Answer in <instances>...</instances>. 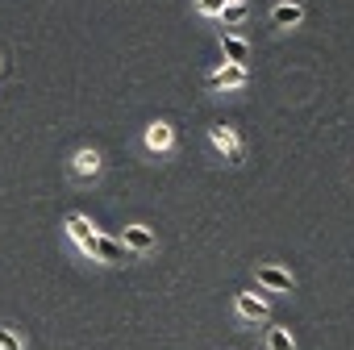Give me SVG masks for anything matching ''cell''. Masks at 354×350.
Wrapping results in <instances>:
<instances>
[{"label":"cell","instance_id":"obj_1","mask_svg":"<svg viewBox=\"0 0 354 350\" xmlns=\"http://www.w3.org/2000/svg\"><path fill=\"white\" fill-rule=\"evenodd\" d=\"M209 138H213V146H217L230 163H242V138H238L230 125H213V129H209Z\"/></svg>","mask_w":354,"mask_h":350},{"label":"cell","instance_id":"obj_2","mask_svg":"<svg viewBox=\"0 0 354 350\" xmlns=\"http://www.w3.org/2000/svg\"><path fill=\"white\" fill-rule=\"evenodd\" d=\"M96 171H100V154L96 150H80L75 158H71V175L84 184V180H96Z\"/></svg>","mask_w":354,"mask_h":350},{"label":"cell","instance_id":"obj_3","mask_svg":"<svg viewBox=\"0 0 354 350\" xmlns=\"http://www.w3.org/2000/svg\"><path fill=\"white\" fill-rule=\"evenodd\" d=\"M67 230H71V238H75V242H80V246H84V250L92 255V246H96V230L88 225V217L71 213V217H67Z\"/></svg>","mask_w":354,"mask_h":350},{"label":"cell","instance_id":"obj_4","mask_svg":"<svg viewBox=\"0 0 354 350\" xmlns=\"http://www.w3.org/2000/svg\"><path fill=\"white\" fill-rule=\"evenodd\" d=\"M209 88H238V84H246V67H221V71H213L209 80H205Z\"/></svg>","mask_w":354,"mask_h":350},{"label":"cell","instance_id":"obj_5","mask_svg":"<svg viewBox=\"0 0 354 350\" xmlns=\"http://www.w3.org/2000/svg\"><path fill=\"white\" fill-rule=\"evenodd\" d=\"M92 259H100V263H125V246H121V242H113V238H100V234H96Z\"/></svg>","mask_w":354,"mask_h":350},{"label":"cell","instance_id":"obj_6","mask_svg":"<svg viewBox=\"0 0 354 350\" xmlns=\"http://www.w3.org/2000/svg\"><path fill=\"white\" fill-rule=\"evenodd\" d=\"M259 284L263 288H275V292H292V275L279 271V267H259Z\"/></svg>","mask_w":354,"mask_h":350},{"label":"cell","instance_id":"obj_7","mask_svg":"<svg viewBox=\"0 0 354 350\" xmlns=\"http://www.w3.org/2000/svg\"><path fill=\"white\" fill-rule=\"evenodd\" d=\"M221 50H225V59H230L234 67H242V63L250 59V46H246L242 38H234V34H225V38H221Z\"/></svg>","mask_w":354,"mask_h":350},{"label":"cell","instance_id":"obj_8","mask_svg":"<svg viewBox=\"0 0 354 350\" xmlns=\"http://www.w3.org/2000/svg\"><path fill=\"white\" fill-rule=\"evenodd\" d=\"M171 138H175V133H171V125H167V121H154V125L146 129V146H150V150H167V146H171Z\"/></svg>","mask_w":354,"mask_h":350},{"label":"cell","instance_id":"obj_9","mask_svg":"<svg viewBox=\"0 0 354 350\" xmlns=\"http://www.w3.org/2000/svg\"><path fill=\"white\" fill-rule=\"evenodd\" d=\"M300 17H304L300 5H275V9H271V26H279V30H283V26H296Z\"/></svg>","mask_w":354,"mask_h":350},{"label":"cell","instance_id":"obj_10","mask_svg":"<svg viewBox=\"0 0 354 350\" xmlns=\"http://www.w3.org/2000/svg\"><path fill=\"white\" fill-rule=\"evenodd\" d=\"M125 246H129V250H150V246H154V234H150L146 225H129V230H125Z\"/></svg>","mask_w":354,"mask_h":350},{"label":"cell","instance_id":"obj_11","mask_svg":"<svg viewBox=\"0 0 354 350\" xmlns=\"http://www.w3.org/2000/svg\"><path fill=\"white\" fill-rule=\"evenodd\" d=\"M238 313H242V317H267V304L242 292V296H238Z\"/></svg>","mask_w":354,"mask_h":350},{"label":"cell","instance_id":"obj_12","mask_svg":"<svg viewBox=\"0 0 354 350\" xmlns=\"http://www.w3.org/2000/svg\"><path fill=\"white\" fill-rule=\"evenodd\" d=\"M246 13H250V9L242 5V0H230V5L221 9V17H225V26H238V21H246Z\"/></svg>","mask_w":354,"mask_h":350},{"label":"cell","instance_id":"obj_13","mask_svg":"<svg viewBox=\"0 0 354 350\" xmlns=\"http://www.w3.org/2000/svg\"><path fill=\"white\" fill-rule=\"evenodd\" d=\"M267 346H271V350H292L288 329H271V333H267Z\"/></svg>","mask_w":354,"mask_h":350},{"label":"cell","instance_id":"obj_14","mask_svg":"<svg viewBox=\"0 0 354 350\" xmlns=\"http://www.w3.org/2000/svg\"><path fill=\"white\" fill-rule=\"evenodd\" d=\"M0 350H21V342L13 338V329H9V325H0Z\"/></svg>","mask_w":354,"mask_h":350},{"label":"cell","instance_id":"obj_15","mask_svg":"<svg viewBox=\"0 0 354 350\" xmlns=\"http://www.w3.org/2000/svg\"><path fill=\"white\" fill-rule=\"evenodd\" d=\"M225 5H230V0H201V13H205V17H217Z\"/></svg>","mask_w":354,"mask_h":350}]
</instances>
